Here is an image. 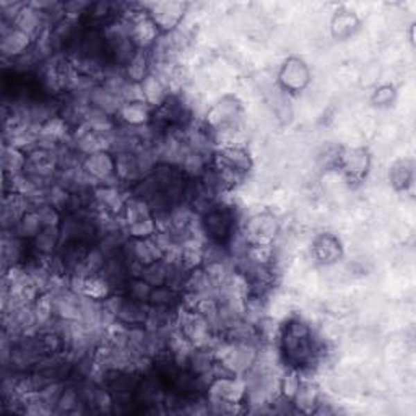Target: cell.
Instances as JSON below:
<instances>
[{"instance_id":"6da1fadb","label":"cell","mask_w":416,"mask_h":416,"mask_svg":"<svg viewBox=\"0 0 416 416\" xmlns=\"http://www.w3.org/2000/svg\"><path fill=\"white\" fill-rule=\"evenodd\" d=\"M202 231L211 243H225L233 236L234 215L229 208L210 205L202 214Z\"/></svg>"},{"instance_id":"7a4b0ae2","label":"cell","mask_w":416,"mask_h":416,"mask_svg":"<svg viewBox=\"0 0 416 416\" xmlns=\"http://www.w3.org/2000/svg\"><path fill=\"white\" fill-rule=\"evenodd\" d=\"M82 169L94 182H101V186L110 184L111 177H117L116 159L107 151H96V153L85 156Z\"/></svg>"},{"instance_id":"3957f363","label":"cell","mask_w":416,"mask_h":416,"mask_svg":"<svg viewBox=\"0 0 416 416\" xmlns=\"http://www.w3.org/2000/svg\"><path fill=\"white\" fill-rule=\"evenodd\" d=\"M278 225L272 215L262 214L254 216L245 225V241H250L254 245H268L275 238Z\"/></svg>"},{"instance_id":"277c9868","label":"cell","mask_w":416,"mask_h":416,"mask_svg":"<svg viewBox=\"0 0 416 416\" xmlns=\"http://www.w3.org/2000/svg\"><path fill=\"white\" fill-rule=\"evenodd\" d=\"M252 166L250 156L243 146H223L215 156V168L244 176Z\"/></svg>"},{"instance_id":"5b68a950","label":"cell","mask_w":416,"mask_h":416,"mask_svg":"<svg viewBox=\"0 0 416 416\" xmlns=\"http://www.w3.org/2000/svg\"><path fill=\"white\" fill-rule=\"evenodd\" d=\"M3 23V30H2V54L3 58H8L12 60H15L18 58H21L23 54H26L28 49L31 46V37L23 33L21 30H18L15 26H7L6 21Z\"/></svg>"},{"instance_id":"8992f818","label":"cell","mask_w":416,"mask_h":416,"mask_svg":"<svg viewBox=\"0 0 416 416\" xmlns=\"http://www.w3.org/2000/svg\"><path fill=\"white\" fill-rule=\"evenodd\" d=\"M280 82L285 89L297 92V89L304 88L307 82H309V72H307L306 65L300 59H290L283 65L280 72Z\"/></svg>"},{"instance_id":"52a82bcc","label":"cell","mask_w":416,"mask_h":416,"mask_svg":"<svg viewBox=\"0 0 416 416\" xmlns=\"http://www.w3.org/2000/svg\"><path fill=\"white\" fill-rule=\"evenodd\" d=\"M293 405L296 406L301 413H314L319 406V389L318 385L312 382H301L300 390L295 399H293Z\"/></svg>"},{"instance_id":"ba28073f","label":"cell","mask_w":416,"mask_h":416,"mask_svg":"<svg viewBox=\"0 0 416 416\" xmlns=\"http://www.w3.org/2000/svg\"><path fill=\"white\" fill-rule=\"evenodd\" d=\"M122 121L132 127H140L150 121V107L145 101L122 103L119 112Z\"/></svg>"},{"instance_id":"9c48e42d","label":"cell","mask_w":416,"mask_h":416,"mask_svg":"<svg viewBox=\"0 0 416 416\" xmlns=\"http://www.w3.org/2000/svg\"><path fill=\"white\" fill-rule=\"evenodd\" d=\"M2 163H3V169H6V174H8V176H18V174H23L26 166L25 151L17 148V146L6 144L2 151Z\"/></svg>"},{"instance_id":"30bf717a","label":"cell","mask_w":416,"mask_h":416,"mask_svg":"<svg viewBox=\"0 0 416 416\" xmlns=\"http://www.w3.org/2000/svg\"><path fill=\"white\" fill-rule=\"evenodd\" d=\"M150 58L144 49H139L132 58L129 64L125 65V78L132 83H141L148 75Z\"/></svg>"},{"instance_id":"8fae6325","label":"cell","mask_w":416,"mask_h":416,"mask_svg":"<svg viewBox=\"0 0 416 416\" xmlns=\"http://www.w3.org/2000/svg\"><path fill=\"white\" fill-rule=\"evenodd\" d=\"M33 241H35V248L41 255H52L55 248L60 245V226L42 228L41 233Z\"/></svg>"},{"instance_id":"7c38bea8","label":"cell","mask_w":416,"mask_h":416,"mask_svg":"<svg viewBox=\"0 0 416 416\" xmlns=\"http://www.w3.org/2000/svg\"><path fill=\"white\" fill-rule=\"evenodd\" d=\"M42 225L40 216H37V211L35 208L28 210L25 215L21 216L20 221H18L15 233L20 236L21 239H35L37 234L41 233Z\"/></svg>"},{"instance_id":"4fadbf2b","label":"cell","mask_w":416,"mask_h":416,"mask_svg":"<svg viewBox=\"0 0 416 416\" xmlns=\"http://www.w3.org/2000/svg\"><path fill=\"white\" fill-rule=\"evenodd\" d=\"M80 404H85V401L78 387H64L62 394L55 404V411L58 413H75L78 411Z\"/></svg>"},{"instance_id":"5bb4252c","label":"cell","mask_w":416,"mask_h":416,"mask_svg":"<svg viewBox=\"0 0 416 416\" xmlns=\"http://www.w3.org/2000/svg\"><path fill=\"white\" fill-rule=\"evenodd\" d=\"M141 278L151 286H163L166 285L168 280V263L164 260H156V262L150 263V266L144 267L141 270Z\"/></svg>"},{"instance_id":"9a60e30c","label":"cell","mask_w":416,"mask_h":416,"mask_svg":"<svg viewBox=\"0 0 416 416\" xmlns=\"http://www.w3.org/2000/svg\"><path fill=\"white\" fill-rule=\"evenodd\" d=\"M315 252L322 262H333L340 255V244L332 236H324L315 244Z\"/></svg>"},{"instance_id":"2e32d148","label":"cell","mask_w":416,"mask_h":416,"mask_svg":"<svg viewBox=\"0 0 416 416\" xmlns=\"http://www.w3.org/2000/svg\"><path fill=\"white\" fill-rule=\"evenodd\" d=\"M300 385H301V379L300 376H297V372L291 371L283 376L280 379V387H278L281 392V399H285L293 404V399H295L297 390H300Z\"/></svg>"},{"instance_id":"e0dca14e","label":"cell","mask_w":416,"mask_h":416,"mask_svg":"<svg viewBox=\"0 0 416 416\" xmlns=\"http://www.w3.org/2000/svg\"><path fill=\"white\" fill-rule=\"evenodd\" d=\"M35 210L37 211V216H40L42 228H49V226H60V214L59 208H55L51 203H41L37 205Z\"/></svg>"},{"instance_id":"ac0fdd59","label":"cell","mask_w":416,"mask_h":416,"mask_svg":"<svg viewBox=\"0 0 416 416\" xmlns=\"http://www.w3.org/2000/svg\"><path fill=\"white\" fill-rule=\"evenodd\" d=\"M343 164L348 173L361 174L363 171H366L367 168V156L364 155V151L353 150L349 151V155L343 156Z\"/></svg>"},{"instance_id":"d6986e66","label":"cell","mask_w":416,"mask_h":416,"mask_svg":"<svg viewBox=\"0 0 416 416\" xmlns=\"http://www.w3.org/2000/svg\"><path fill=\"white\" fill-rule=\"evenodd\" d=\"M354 25H356V20H354L353 15H348V13H340V15L335 17V30L338 28V33L337 35H342V36H347L349 35V33L353 31Z\"/></svg>"},{"instance_id":"ffe728a7","label":"cell","mask_w":416,"mask_h":416,"mask_svg":"<svg viewBox=\"0 0 416 416\" xmlns=\"http://www.w3.org/2000/svg\"><path fill=\"white\" fill-rule=\"evenodd\" d=\"M392 96H394V89H392L390 87H384V88H381L379 92L376 93L374 101L377 104H387V103H390Z\"/></svg>"}]
</instances>
